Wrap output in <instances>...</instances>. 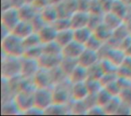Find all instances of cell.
Masks as SVG:
<instances>
[{
	"label": "cell",
	"instance_id": "6da1fadb",
	"mask_svg": "<svg viewBox=\"0 0 131 116\" xmlns=\"http://www.w3.org/2000/svg\"><path fill=\"white\" fill-rule=\"evenodd\" d=\"M2 48L3 51L6 53V56L15 57V58L24 57L26 51L24 39L17 36L12 32L4 36Z\"/></svg>",
	"mask_w": 131,
	"mask_h": 116
},
{
	"label": "cell",
	"instance_id": "7a4b0ae2",
	"mask_svg": "<svg viewBox=\"0 0 131 116\" xmlns=\"http://www.w3.org/2000/svg\"><path fill=\"white\" fill-rule=\"evenodd\" d=\"M33 103L34 106L44 111L50 104L54 103L53 99V91H51L48 86L36 87L33 91Z\"/></svg>",
	"mask_w": 131,
	"mask_h": 116
},
{
	"label": "cell",
	"instance_id": "3957f363",
	"mask_svg": "<svg viewBox=\"0 0 131 116\" xmlns=\"http://www.w3.org/2000/svg\"><path fill=\"white\" fill-rule=\"evenodd\" d=\"M21 58L6 56V59L3 60L2 71L3 76L6 79L15 78L16 75L21 74Z\"/></svg>",
	"mask_w": 131,
	"mask_h": 116
},
{
	"label": "cell",
	"instance_id": "277c9868",
	"mask_svg": "<svg viewBox=\"0 0 131 116\" xmlns=\"http://www.w3.org/2000/svg\"><path fill=\"white\" fill-rule=\"evenodd\" d=\"M21 20H22V18H21L20 12L14 6L3 10L2 24L5 29L8 30L9 32H12Z\"/></svg>",
	"mask_w": 131,
	"mask_h": 116
},
{
	"label": "cell",
	"instance_id": "5b68a950",
	"mask_svg": "<svg viewBox=\"0 0 131 116\" xmlns=\"http://www.w3.org/2000/svg\"><path fill=\"white\" fill-rule=\"evenodd\" d=\"M85 49V46L79 42H75V40L72 41L68 44L64 46L61 49V56L62 58L66 59H71V60H75L79 58L81 53Z\"/></svg>",
	"mask_w": 131,
	"mask_h": 116
},
{
	"label": "cell",
	"instance_id": "8992f818",
	"mask_svg": "<svg viewBox=\"0 0 131 116\" xmlns=\"http://www.w3.org/2000/svg\"><path fill=\"white\" fill-rule=\"evenodd\" d=\"M96 60H97L96 51L85 48L84 50V51L81 53L79 58L77 59V64L79 66H82V67L88 69L89 67L94 66V64L96 63Z\"/></svg>",
	"mask_w": 131,
	"mask_h": 116
},
{
	"label": "cell",
	"instance_id": "52a82bcc",
	"mask_svg": "<svg viewBox=\"0 0 131 116\" xmlns=\"http://www.w3.org/2000/svg\"><path fill=\"white\" fill-rule=\"evenodd\" d=\"M74 41V31L72 28H67V29L58 30L57 32L56 38L54 42L58 43L61 47V49Z\"/></svg>",
	"mask_w": 131,
	"mask_h": 116
},
{
	"label": "cell",
	"instance_id": "ba28073f",
	"mask_svg": "<svg viewBox=\"0 0 131 116\" xmlns=\"http://www.w3.org/2000/svg\"><path fill=\"white\" fill-rule=\"evenodd\" d=\"M57 29L54 26L45 25L42 26L40 31L38 33V36L40 38V41L41 44H46L55 41L57 34Z\"/></svg>",
	"mask_w": 131,
	"mask_h": 116
},
{
	"label": "cell",
	"instance_id": "9c48e42d",
	"mask_svg": "<svg viewBox=\"0 0 131 116\" xmlns=\"http://www.w3.org/2000/svg\"><path fill=\"white\" fill-rule=\"evenodd\" d=\"M32 25L30 23V21L21 20L13 29L12 33L16 34L17 36L21 37L23 39H25L26 37L30 36L32 33Z\"/></svg>",
	"mask_w": 131,
	"mask_h": 116
},
{
	"label": "cell",
	"instance_id": "30bf717a",
	"mask_svg": "<svg viewBox=\"0 0 131 116\" xmlns=\"http://www.w3.org/2000/svg\"><path fill=\"white\" fill-rule=\"evenodd\" d=\"M73 31H74V40L84 46H85L86 42L89 41V39L91 38V36L93 33V32L88 26H84V27L73 29Z\"/></svg>",
	"mask_w": 131,
	"mask_h": 116
},
{
	"label": "cell",
	"instance_id": "8fae6325",
	"mask_svg": "<svg viewBox=\"0 0 131 116\" xmlns=\"http://www.w3.org/2000/svg\"><path fill=\"white\" fill-rule=\"evenodd\" d=\"M123 2L127 3V4H128V5H130V6H131V0H123Z\"/></svg>",
	"mask_w": 131,
	"mask_h": 116
}]
</instances>
